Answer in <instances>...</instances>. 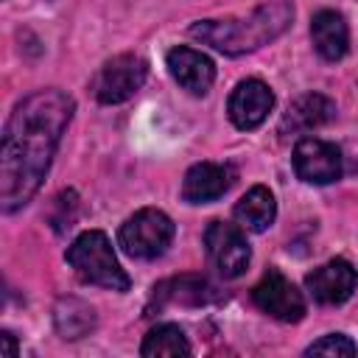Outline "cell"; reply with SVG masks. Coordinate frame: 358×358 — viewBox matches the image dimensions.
<instances>
[{"instance_id":"19","label":"cell","mask_w":358,"mask_h":358,"mask_svg":"<svg viewBox=\"0 0 358 358\" xmlns=\"http://www.w3.org/2000/svg\"><path fill=\"white\" fill-rule=\"evenodd\" d=\"M305 355L350 358V355H355V344H352V338H350V336H344V333H327V336H322L319 341H313V344L305 350Z\"/></svg>"},{"instance_id":"16","label":"cell","mask_w":358,"mask_h":358,"mask_svg":"<svg viewBox=\"0 0 358 358\" xmlns=\"http://www.w3.org/2000/svg\"><path fill=\"white\" fill-rule=\"evenodd\" d=\"M215 296V285L204 277H176L154 288V299H159V305H204Z\"/></svg>"},{"instance_id":"14","label":"cell","mask_w":358,"mask_h":358,"mask_svg":"<svg viewBox=\"0 0 358 358\" xmlns=\"http://www.w3.org/2000/svg\"><path fill=\"white\" fill-rule=\"evenodd\" d=\"M336 117V103L319 92H308V95H299L288 112L282 115V123H280V131L288 134V131H310L316 126H324Z\"/></svg>"},{"instance_id":"11","label":"cell","mask_w":358,"mask_h":358,"mask_svg":"<svg viewBox=\"0 0 358 358\" xmlns=\"http://www.w3.org/2000/svg\"><path fill=\"white\" fill-rule=\"evenodd\" d=\"M235 182V168L224 162H199L182 179V199L187 204H210L221 199Z\"/></svg>"},{"instance_id":"17","label":"cell","mask_w":358,"mask_h":358,"mask_svg":"<svg viewBox=\"0 0 358 358\" xmlns=\"http://www.w3.org/2000/svg\"><path fill=\"white\" fill-rule=\"evenodd\" d=\"M53 322L62 338H81L95 327V310L81 299H59L53 310Z\"/></svg>"},{"instance_id":"8","label":"cell","mask_w":358,"mask_h":358,"mask_svg":"<svg viewBox=\"0 0 358 358\" xmlns=\"http://www.w3.org/2000/svg\"><path fill=\"white\" fill-rule=\"evenodd\" d=\"M294 171L308 185H330L341 176V151L316 137H302L294 145Z\"/></svg>"},{"instance_id":"1","label":"cell","mask_w":358,"mask_h":358,"mask_svg":"<svg viewBox=\"0 0 358 358\" xmlns=\"http://www.w3.org/2000/svg\"><path fill=\"white\" fill-rule=\"evenodd\" d=\"M76 101L62 90H36L22 98L6 129L0 148V207L14 213L39 190L59 140L73 117Z\"/></svg>"},{"instance_id":"6","label":"cell","mask_w":358,"mask_h":358,"mask_svg":"<svg viewBox=\"0 0 358 358\" xmlns=\"http://www.w3.org/2000/svg\"><path fill=\"white\" fill-rule=\"evenodd\" d=\"M204 249L210 263L224 280H235L246 271L252 260V249L243 238V232L235 224L227 221H210L204 229Z\"/></svg>"},{"instance_id":"12","label":"cell","mask_w":358,"mask_h":358,"mask_svg":"<svg viewBox=\"0 0 358 358\" xmlns=\"http://www.w3.org/2000/svg\"><path fill=\"white\" fill-rule=\"evenodd\" d=\"M168 70L176 78V84L182 90H187L190 95H204L213 81H215V64L210 56H204L201 50H193L187 45H179L173 50H168Z\"/></svg>"},{"instance_id":"5","label":"cell","mask_w":358,"mask_h":358,"mask_svg":"<svg viewBox=\"0 0 358 358\" xmlns=\"http://www.w3.org/2000/svg\"><path fill=\"white\" fill-rule=\"evenodd\" d=\"M148 64L137 53H120L109 59L92 78V95L101 103H123L129 101L145 81Z\"/></svg>"},{"instance_id":"9","label":"cell","mask_w":358,"mask_h":358,"mask_svg":"<svg viewBox=\"0 0 358 358\" xmlns=\"http://www.w3.org/2000/svg\"><path fill=\"white\" fill-rule=\"evenodd\" d=\"M355 282H358V274L344 257H336V260L313 268L305 277V288L319 305H341V302H347L352 296V291H355Z\"/></svg>"},{"instance_id":"15","label":"cell","mask_w":358,"mask_h":358,"mask_svg":"<svg viewBox=\"0 0 358 358\" xmlns=\"http://www.w3.org/2000/svg\"><path fill=\"white\" fill-rule=\"evenodd\" d=\"M274 215H277V201H274L271 190L263 185H255L252 190H246L241 196V201L235 204V221L249 232L268 229L274 224Z\"/></svg>"},{"instance_id":"18","label":"cell","mask_w":358,"mask_h":358,"mask_svg":"<svg viewBox=\"0 0 358 358\" xmlns=\"http://www.w3.org/2000/svg\"><path fill=\"white\" fill-rule=\"evenodd\" d=\"M187 352H190V341L185 338L179 324H157L154 330H148V336L143 338V347H140V355H145V358L187 355Z\"/></svg>"},{"instance_id":"20","label":"cell","mask_w":358,"mask_h":358,"mask_svg":"<svg viewBox=\"0 0 358 358\" xmlns=\"http://www.w3.org/2000/svg\"><path fill=\"white\" fill-rule=\"evenodd\" d=\"M0 352L8 355V358L17 355V338H14V333H8V330L0 333Z\"/></svg>"},{"instance_id":"3","label":"cell","mask_w":358,"mask_h":358,"mask_svg":"<svg viewBox=\"0 0 358 358\" xmlns=\"http://www.w3.org/2000/svg\"><path fill=\"white\" fill-rule=\"evenodd\" d=\"M67 266L87 285H101L109 291H129V274L120 268L115 249L101 229L81 232L64 252Z\"/></svg>"},{"instance_id":"10","label":"cell","mask_w":358,"mask_h":358,"mask_svg":"<svg viewBox=\"0 0 358 358\" xmlns=\"http://www.w3.org/2000/svg\"><path fill=\"white\" fill-rule=\"evenodd\" d=\"M271 106H274V92L268 90V84H263L260 78H246L232 90L227 112L238 129L249 131L268 117Z\"/></svg>"},{"instance_id":"2","label":"cell","mask_w":358,"mask_h":358,"mask_svg":"<svg viewBox=\"0 0 358 358\" xmlns=\"http://www.w3.org/2000/svg\"><path fill=\"white\" fill-rule=\"evenodd\" d=\"M294 8L285 0H274L266 6H257L246 17H229V20H199L190 25V36L215 48L227 56L252 53L268 42H274L288 25H291Z\"/></svg>"},{"instance_id":"4","label":"cell","mask_w":358,"mask_h":358,"mask_svg":"<svg viewBox=\"0 0 358 358\" xmlns=\"http://www.w3.org/2000/svg\"><path fill=\"white\" fill-rule=\"evenodd\" d=\"M173 232H176V227L162 210L143 207L131 218H126V224L117 232V243L129 257L154 260V257L165 255V249L173 241Z\"/></svg>"},{"instance_id":"7","label":"cell","mask_w":358,"mask_h":358,"mask_svg":"<svg viewBox=\"0 0 358 358\" xmlns=\"http://www.w3.org/2000/svg\"><path fill=\"white\" fill-rule=\"evenodd\" d=\"M252 299H255V305L263 313H268L271 319H280V322H299L305 316V299H302V294L277 268H268L260 277V282L252 288Z\"/></svg>"},{"instance_id":"13","label":"cell","mask_w":358,"mask_h":358,"mask_svg":"<svg viewBox=\"0 0 358 358\" xmlns=\"http://www.w3.org/2000/svg\"><path fill=\"white\" fill-rule=\"evenodd\" d=\"M310 39H313L316 53L327 62H338L350 50V28H347L344 17L338 11H330V8H322L313 14Z\"/></svg>"}]
</instances>
